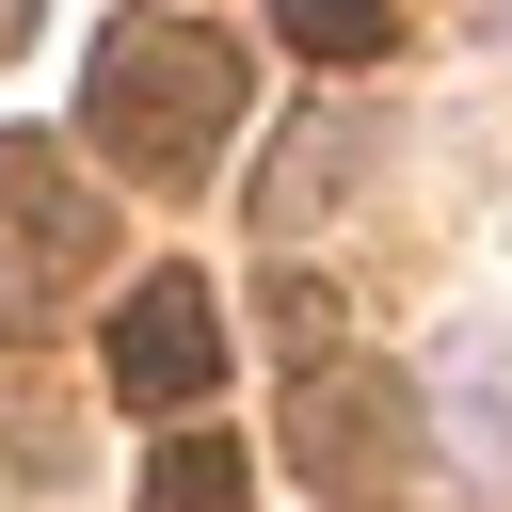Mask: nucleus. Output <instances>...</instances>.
I'll return each mask as SVG.
<instances>
[{
    "instance_id": "f257e3e1",
    "label": "nucleus",
    "mask_w": 512,
    "mask_h": 512,
    "mask_svg": "<svg viewBox=\"0 0 512 512\" xmlns=\"http://www.w3.org/2000/svg\"><path fill=\"white\" fill-rule=\"evenodd\" d=\"M80 128L176 192V176H208V128H240V48H224V32H192V16H128V32L96 48Z\"/></svg>"
},
{
    "instance_id": "f03ea898",
    "label": "nucleus",
    "mask_w": 512,
    "mask_h": 512,
    "mask_svg": "<svg viewBox=\"0 0 512 512\" xmlns=\"http://www.w3.org/2000/svg\"><path fill=\"white\" fill-rule=\"evenodd\" d=\"M80 256H112V208L64 176L48 128H0V336H48Z\"/></svg>"
},
{
    "instance_id": "7ed1b4c3",
    "label": "nucleus",
    "mask_w": 512,
    "mask_h": 512,
    "mask_svg": "<svg viewBox=\"0 0 512 512\" xmlns=\"http://www.w3.org/2000/svg\"><path fill=\"white\" fill-rule=\"evenodd\" d=\"M112 384H128L144 416H192V400L224 384V320H208L192 272H144V288L112 304Z\"/></svg>"
},
{
    "instance_id": "20e7f679",
    "label": "nucleus",
    "mask_w": 512,
    "mask_h": 512,
    "mask_svg": "<svg viewBox=\"0 0 512 512\" xmlns=\"http://www.w3.org/2000/svg\"><path fill=\"white\" fill-rule=\"evenodd\" d=\"M288 464L336 480V496H368V480L400 464V400H384V384H288Z\"/></svg>"
},
{
    "instance_id": "39448f33",
    "label": "nucleus",
    "mask_w": 512,
    "mask_h": 512,
    "mask_svg": "<svg viewBox=\"0 0 512 512\" xmlns=\"http://www.w3.org/2000/svg\"><path fill=\"white\" fill-rule=\"evenodd\" d=\"M336 176H352V128H336V112H304V128H288V160L256 176V240H304Z\"/></svg>"
},
{
    "instance_id": "423d86ee",
    "label": "nucleus",
    "mask_w": 512,
    "mask_h": 512,
    "mask_svg": "<svg viewBox=\"0 0 512 512\" xmlns=\"http://www.w3.org/2000/svg\"><path fill=\"white\" fill-rule=\"evenodd\" d=\"M240 432H160V464H144V512H240Z\"/></svg>"
},
{
    "instance_id": "0eeeda50",
    "label": "nucleus",
    "mask_w": 512,
    "mask_h": 512,
    "mask_svg": "<svg viewBox=\"0 0 512 512\" xmlns=\"http://www.w3.org/2000/svg\"><path fill=\"white\" fill-rule=\"evenodd\" d=\"M272 32H288L304 64H368V48H384V0H272Z\"/></svg>"
}]
</instances>
